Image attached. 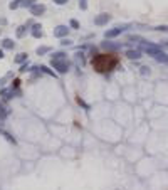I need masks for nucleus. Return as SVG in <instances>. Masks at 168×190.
I'll list each match as a JSON object with an SVG mask.
<instances>
[{
  "mask_svg": "<svg viewBox=\"0 0 168 190\" xmlns=\"http://www.w3.org/2000/svg\"><path fill=\"white\" fill-rule=\"evenodd\" d=\"M116 62H118L116 59L109 57V56H98V57L92 59V64H94L98 73H106V71H109L111 67L116 66Z\"/></svg>",
  "mask_w": 168,
  "mask_h": 190,
  "instance_id": "obj_1",
  "label": "nucleus"
},
{
  "mask_svg": "<svg viewBox=\"0 0 168 190\" xmlns=\"http://www.w3.org/2000/svg\"><path fill=\"white\" fill-rule=\"evenodd\" d=\"M139 49H141L143 52H146L148 56H153V57H156V56L161 52V47H160V46L151 44V42H146V40L139 42Z\"/></svg>",
  "mask_w": 168,
  "mask_h": 190,
  "instance_id": "obj_2",
  "label": "nucleus"
},
{
  "mask_svg": "<svg viewBox=\"0 0 168 190\" xmlns=\"http://www.w3.org/2000/svg\"><path fill=\"white\" fill-rule=\"evenodd\" d=\"M51 64H52V67H54L59 74H66L67 71L71 69V64H69L67 59H62V61H51Z\"/></svg>",
  "mask_w": 168,
  "mask_h": 190,
  "instance_id": "obj_3",
  "label": "nucleus"
},
{
  "mask_svg": "<svg viewBox=\"0 0 168 190\" xmlns=\"http://www.w3.org/2000/svg\"><path fill=\"white\" fill-rule=\"evenodd\" d=\"M128 24H126V25H118V27H113V29H109V30H106V32H104V37H106V39H114V37H118L119 36V34H123L124 30L128 29Z\"/></svg>",
  "mask_w": 168,
  "mask_h": 190,
  "instance_id": "obj_4",
  "label": "nucleus"
},
{
  "mask_svg": "<svg viewBox=\"0 0 168 190\" xmlns=\"http://www.w3.org/2000/svg\"><path fill=\"white\" fill-rule=\"evenodd\" d=\"M67 32H69V27L67 25H57L54 29V37H59V39H66Z\"/></svg>",
  "mask_w": 168,
  "mask_h": 190,
  "instance_id": "obj_5",
  "label": "nucleus"
},
{
  "mask_svg": "<svg viewBox=\"0 0 168 190\" xmlns=\"http://www.w3.org/2000/svg\"><path fill=\"white\" fill-rule=\"evenodd\" d=\"M109 20H111V15L109 14H99L98 17L94 19V24H96V25H106Z\"/></svg>",
  "mask_w": 168,
  "mask_h": 190,
  "instance_id": "obj_6",
  "label": "nucleus"
},
{
  "mask_svg": "<svg viewBox=\"0 0 168 190\" xmlns=\"http://www.w3.org/2000/svg\"><path fill=\"white\" fill-rule=\"evenodd\" d=\"M45 12V5L44 4H35L32 8H30V14L34 15V17H39V15H42Z\"/></svg>",
  "mask_w": 168,
  "mask_h": 190,
  "instance_id": "obj_7",
  "label": "nucleus"
},
{
  "mask_svg": "<svg viewBox=\"0 0 168 190\" xmlns=\"http://www.w3.org/2000/svg\"><path fill=\"white\" fill-rule=\"evenodd\" d=\"M126 57L128 59H139L141 57V51H138V49H129V51H126Z\"/></svg>",
  "mask_w": 168,
  "mask_h": 190,
  "instance_id": "obj_8",
  "label": "nucleus"
},
{
  "mask_svg": "<svg viewBox=\"0 0 168 190\" xmlns=\"http://www.w3.org/2000/svg\"><path fill=\"white\" fill-rule=\"evenodd\" d=\"M42 27H40V24H34L32 25V36L35 37V39H40V37H42Z\"/></svg>",
  "mask_w": 168,
  "mask_h": 190,
  "instance_id": "obj_9",
  "label": "nucleus"
},
{
  "mask_svg": "<svg viewBox=\"0 0 168 190\" xmlns=\"http://www.w3.org/2000/svg\"><path fill=\"white\" fill-rule=\"evenodd\" d=\"M8 113H10V111H8V108H5L4 104H0V121H4L5 118L8 116Z\"/></svg>",
  "mask_w": 168,
  "mask_h": 190,
  "instance_id": "obj_10",
  "label": "nucleus"
},
{
  "mask_svg": "<svg viewBox=\"0 0 168 190\" xmlns=\"http://www.w3.org/2000/svg\"><path fill=\"white\" fill-rule=\"evenodd\" d=\"M14 46H15V42L12 39H4L2 40V47L4 49H14Z\"/></svg>",
  "mask_w": 168,
  "mask_h": 190,
  "instance_id": "obj_11",
  "label": "nucleus"
},
{
  "mask_svg": "<svg viewBox=\"0 0 168 190\" xmlns=\"http://www.w3.org/2000/svg\"><path fill=\"white\" fill-rule=\"evenodd\" d=\"M25 61H27V54H25V52H20V54L15 56V62H17V64H24Z\"/></svg>",
  "mask_w": 168,
  "mask_h": 190,
  "instance_id": "obj_12",
  "label": "nucleus"
},
{
  "mask_svg": "<svg viewBox=\"0 0 168 190\" xmlns=\"http://www.w3.org/2000/svg\"><path fill=\"white\" fill-rule=\"evenodd\" d=\"M62 59H67L64 52H54V54L51 56V61H62Z\"/></svg>",
  "mask_w": 168,
  "mask_h": 190,
  "instance_id": "obj_13",
  "label": "nucleus"
},
{
  "mask_svg": "<svg viewBox=\"0 0 168 190\" xmlns=\"http://www.w3.org/2000/svg\"><path fill=\"white\" fill-rule=\"evenodd\" d=\"M22 4H24V0H12L10 4H8V8H10V10H15V8H18Z\"/></svg>",
  "mask_w": 168,
  "mask_h": 190,
  "instance_id": "obj_14",
  "label": "nucleus"
},
{
  "mask_svg": "<svg viewBox=\"0 0 168 190\" xmlns=\"http://www.w3.org/2000/svg\"><path fill=\"white\" fill-rule=\"evenodd\" d=\"M155 59H156L158 62H165V64H168V54H166V52H160Z\"/></svg>",
  "mask_w": 168,
  "mask_h": 190,
  "instance_id": "obj_15",
  "label": "nucleus"
},
{
  "mask_svg": "<svg viewBox=\"0 0 168 190\" xmlns=\"http://www.w3.org/2000/svg\"><path fill=\"white\" fill-rule=\"evenodd\" d=\"M102 47H106V49H111V51H114V49H119V46L118 44H113V42H109V40H104L102 42Z\"/></svg>",
  "mask_w": 168,
  "mask_h": 190,
  "instance_id": "obj_16",
  "label": "nucleus"
},
{
  "mask_svg": "<svg viewBox=\"0 0 168 190\" xmlns=\"http://www.w3.org/2000/svg\"><path fill=\"white\" fill-rule=\"evenodd\" d=\"M37 56H44V54H47V52H51V47L49 46H42V47H37Z\"/></svg>",
  "mask_w": 168,
  "mask_h": 190,
  "instance_id": "obj_17",
  "label": "nucleus"
},
{
  "mask_svg": "<svg viewBox=\"0 0 168 190\" xmlns=\"http://www.w3.org/2000/svg\"><path fill=\"white\" fill-rule=\"evenodd\" d=\"M25 32H27V25H20L17 29V37H24V36H25Z\"/></svg>",
  "mask_w": 168,
  "mask_h": 190,
  "instance_id": "obj_18",
  "label": "nucleus"
},
{
  "mask_svg": "<svg viewBox=\"0 0 168 190\" xmlns=\"http://www.w3.org/2000/svg\"><path fill=\"white\" fill-rule=\"evenodd\" d=\"M76 62L79 64V66H84V54L82 52H77L76 54Z\"/></svg>",
  "mask_w": 168,
  "mask_h": 190,
  "instance_id": "obj_19",
  "label": "nucleus"
},
{
  "mask_svg": "<svg viewBox=\"0 0 168 190\" xmlns=\"http://www.w3.org/2000/svg\"><path fill=\"white\" fill-rule=\"evenodd\" d=\"M39 69H40V73H45V74H49V76H54V77H55L54 71H51V69H49V67H47V66H40V67H39Z\"/></svg>",
  "mask_w": 168,
  "mask_h": 190,
  "instance_id": "obj_20",
  "label": "nucleus"
},
{
  "mask_svg": "<svg viewBox=\"0 0 168 190\" xmlns=\"http://www.w3.org/2000/svg\"><path fill=\"white\" fill-rule=\"evenodd\" d=\"M24 7H29V8H32L34 5H35V0H24Z\"/></svg>",
  "mask_w": 168,
  "mask_h": 190,
  "instance_id": "obj_21",
  "label": "nucleus"
},
{
  "mask_svg": "<svg viewBox=\"0 0 168 190\" xmlns=\"http://www.w3.org/2000/svg\"><path fill=\"white\" fill-rule=\"evenodd\" d=\"M69 25L72 27V29H79V22H77L76 19H71V20H69Z\"/></svg>",
  "mask_w": 168,
  "mask_h": 190,
  "instance_id": "obj_22",
  "label": "nucleus"
},
{
  "mask_svg": "<svg viewBox=\"0 0 168 190\" xmlns=\"http://www.w3.org/2000/svg\"><path fill=\"white\" fill-rule=\"evenodd\" d=\"M79 8L81 10H86V8H88V2H86V0H79Z\"/></svg>",
  "mask_w": 168,
  "mask_h": 190,
  "instance_id": "obj_23",
  "label": "nucleus"
},
{
  "mask_svg": "<svg viewBox=\"0 0 168 190\" xmlns=\"http://www.w3.org/2000/svg\"><path fill=\"white\" fill-rule=\"evenodd\" d=\"M155 30H158V32H168V25H158V27H155Z\"/></svg>",
  "mask_w": 168,
  "mask_h": 190,
  "instance_id": "obj_24",
  "label": "nucleus"
},
{
  "mask_svg": "<svg viewBox=\"0 0 168 190\" xmlns=\"http://www.w3.org/2000/svg\"><path fill=\"white\" fill-rule=\"evenodd\" d=\"M61 44L66 47V46H71V44H72V40H71V39H62V40H61Z\"/></svg>",
  "mask_w": 168,
  "mask_h": 190,
  "instance_id": "obj_25",
  "label": "nucleus"
},
{
  "mask_svg": "<svg viewBox=\"0 0 168 190\" xmlns=\"http://www.w3.org/2000/svg\"><path fill=\"white\" fill-rule=\"evenodd\" d=\"M141 74H143V76H146V74H150V67L143 66V67H141Z\"/></svg>",
  "mask_w": 168,
  "mask_h": 190,
  "instance_id": "obj_26",
  "label": "nucleus"
},
{
  "mask_svg": "<svg viewBox=\"0 0 168 190\" xmlns=\"http://www.w3.org/2000/svg\"><path fill=\"white\" fill-rule=\"evenodd\" d=\"M55 5H66L67 4V0H52Z\"/></svg>",
  "mask_w": 168,
  "mask_h": 190,
  "instance_id": "obj_27",
  "label": "nucleus"
},
{
  "mask_svg": "<svg viewBox=\"0 0 168 190\" xmlns=\"http://www.w3.org/2000/svg\"><path fill=\"white\" fill-rule=\"evenodd\" d=\"M27 71H30V67L27 66V64H22V67H20V73H27Z\"/></svg>",
  "mask_w": 168,
  "mask_h": 190,
  "instance_id": "obj_28",
  "label": "nucleus"
},
{
  "mask_svg": "<svg viewBox=\"0 0 168 190\" xmlns=\"http://www.w3.org/2000/svg\"><path fill=\"white\" fill-rule=\"evenodd\" d=\"M5 56H4V51H2V49H0V59H4Z\"/></svg>",
  "mask_w": 168,
  "mask_h": 190,
  "instance_id": "obj_29",
  "label": "nucleus"
}]
</instances>
